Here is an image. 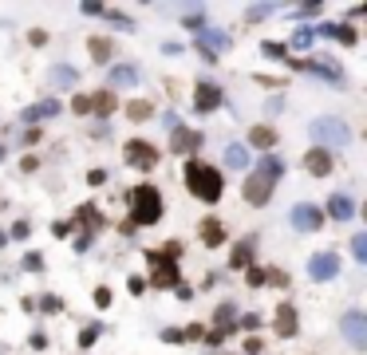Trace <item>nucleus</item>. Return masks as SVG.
I'll use <instances>...</instances> for the list:
<instances>
[{"label":"nucleus","instance_id":"nucleus-43","mask_svg":"<svg viewBox=\"0 0 367 355\" xmlns=\"http://www.w3.org/2000/svg\"><path fill=\"white\" fill-rule=\"evenodd\" d=\"M76 249H79V253H87V249H91V233H79L76 237Z\"/></svg>","mask_w":367,"mask_h":355},{"label":"nucleus","instance_id":"nucleus-37","mask_svg":"<svg viewBox=\"0 0 367 355\" xmlns=\"http://www.w3.org/2000/svg\"><path fill=\"white\" fill-rule=\"evenodd\" d=\"M273 4H253V9H249V20H265V16H273Z\"/></svg>","mask_w":367,"mask_h":355},{"label":"nucleus","instance_id":"nucleus-40","mask_svg":"<svg viewBox=\"0 0 367 355\" xmlns=\"http://www.w3.org/2000/svg\"><path fill=\"white\" fill-rule=\"evenodd\" d=\"M95 304H99V308L111 304V288H95Z\"/></svg>","mask_w":367,"mask_h":355},{"label":"nucleus","instance_id":"nucleus-30","mask_svg":"<svg viewBox=\"0 0 367 355\" xmlns=\"http://www.w3.org/2000/svg\"><path fill=\"white\" fill-rule=\"evenodd\" d=\"M99 336H103V324H87V328L79 331V347H91Z\"/></svg>","mask_w":367,"mask_h":355},{"label":"nucleus","instance_id":"nucleus-21","mask_svg":"<svg viewBox=\"0 0 367 355\" xmlns=\"http://www.w3.org/2000/svg\"><path fill=\"white\" fill-rule=\"evenodd\" d=\"M214 320H217V336H229V331L233 328H237V308H233V304H222V308H217V316H214Z\"/></svg>","mask_w":367,"mask_h":355},{"label":"nucleus","instance_id":"nucleus-46","mask_svg":"<svg viewBox=\"0 0 367 355\" xmlns=\"http://www.w3.org/2000/svg\"><path fill=\"white\" fill-rule=\"evenodd\" d=\"M87 182H91V186H103V182H107V174H103V170H91V174H87Z\"/></svg>","mask_w":367,"mask_h":355},{"label":"nucleus","instance_id":"nucleus-11","mask_svg":"<svg viewBox=\"0 0 367 355\" xmlns=\"http://www.w3.org/2000/svg\"><path fill=\"white\" fill-rule=\"evenodd\" d=\"M222 99H225V95H222V87H217V83H197L194 87V110H197V115L217 110V107H222Z\"/></svg>","mask_w":367,"mask_h":355},{"label":"nucleus","instance_id":"nucleus-50","mask_svg":"<svg viewBox=\"0 0 367 355\" xmlns=\"http://www.w3.org/2000/svg\"><path fill=\"white\" fill-rule=\"evenodd\" d=\"M0 162H4V146H0Z\"/></svg>","mask_w":367,"mask_h":355},{"label":"nucleus","instance_id":"nucleus-41","mask_svg":"<svg viewBox=\"0 0 367 355\" xmlns=\"http://www.w3.org/2000/svg\"><path fill=\"white\" fill-rule=\"evenodd\" d=\"M162 339H166V344H182L186 336H182V328H166V331H162Z\"/></svg>","mask_w":367,"mask_h":355},{"label":"nucleus","instance_id":"nucleus-5","mask_svg":"<svg viewBox=\"0 0 367 355\" xmlns=\"http://www.w3.org/2000/svg\"><path fill=\"white\" fill-rule=\"evenodd\" d=\"M123 154H127V162L135 170H154L158 166V150H154V143H146V138H130V143L123 146Z\"/></svg>","mask_w":367,"mask_h":355},{"label":"nucleus","instance_id":"nucleus-42","mask_svg":"<svg viewBox=\"0 0 367 355\" xmlns=\"http://www.w3.org/2000/svg\"><path fill=\"white\" fill-rule=\"evenodd\" d=\"M261 347H265V344H261L257 336H249V339H245V351H249V355H261Z\"/></svg>","mask_w":367,"mask_h":355},{"label":"nucleus","instance_id":"nucleus-3","mask_svg":"<svg viewBox=\"0 0 367 355\" xmlns=\"http://www.w3.org/2000/svg\"><path fill=\"white\" fill-rule=\"evenodd\" d=\"M130 221H135V225H158V221H162V194L154 186L130 190Z\"/></svg>","mask_w":367,"mask_h":355},{"label":"nucleus","instance_id":"nucleus-16","mask_svg":"<svg viewBox=\"0 0 367 355\" xmlns=\"http://www.w3.org/2000/svg\"><path fill=\"white\" fill-rule=\"evenodd\" d=\"M328 217L351 221V217H356V202H351L348 194H332V197H328Z\"/></svg>","mask_w":367,"mask_h":355},{"label":"nucleus","instance_id":"nucleus-9","mask_svg":"<svg viewBox=\"0 0 367 355\" xmlns=\"http://www.w3.org/2000/svg\"><path fill=\"white\" fill-rule=\"evenodd\" d=\"M292 229H300V233H316L320 225H324V213L316 210V205H308V202H300V205H292Z\"/></svg>","mask_w":367,"mask_h":355},{"label":"nucleus","instance_id":"nucleus-22","mask_svg":"<svg viewBox=\"0 0 367 355\" xmlns=\"http://www.w3.org/2000/svg\"><path fill=\"white\" fill-rule=\"evenodd\" d=\"M249 146H241V143H233V146H225V166H233V170H245L249 166Z\"/></svg>","mask_w":367,"mask_h":355},{"label":"nucleus","instance_id":"nucleus-24","mask_svg":"<svg viewBox=\"0 0 367 355\" xmlns=\"http://www.w3.org/2000/svg\"><path fill=\"white\" fill-rule=\"evenodd\" d=\"M249 264H253V241H241L229 253V269H249Z\"/></svg>","mask_w":367,"mask_h":355},{"label":"nucleus","instance_id":"nucleus-45","mask_svg":"<svg viewBox=\"0 0 367 355\" xmlns=\"http://www.w3.org/2000/svg\"><path fill=\"white\" fill-rule=\"evenodd\" d=\"M316 12H320V4H300L296 16H316Z\"/></svg>","mask_w":367,"mask_h":355},{"label":"nucleus","instance_id":"nucleus-25","mask_svg":"<svg viewBox=\"0 0 367 355\" xmlns=\"http://www.w3.org/2000/svg\"><path fill=\"white\" fill-rule=\"evenodd\" d=\"M91 110H95L99 118H111V115H115V91H99V95L91 99Z\"/></svg>","mask_w":367,"mask_h":355},{"label":"nucleus","instance_id":"nucleus-1","mask_svg":"<svg viewBox=\"0 0 367 355\" xmlns=\"http://www.w3.org/2000/svg\"><path fill=\"white\" fill-rule=\"evenodd\" d=\"M186 186H190V194H194L197 202L214 205L217 197H222L225 182H222V170L217 166H210V162H202V158H190L186 162Z\"/></svg>","mask_w":367,"mask_h":355},{"label":"nucleus","instance_id":"nucleus-18","mask_svg":"<svg viewBox=\"0 0 367 355\" xmlns=\"http://www.w3.org/2000/svg\"><path fill=\"white\" fill-rule=\"evenodd\" d=\"M138 79H143V71L135 63H115L111 68V87H135Z\"/></svg>","mask_w":367,"mask_h":355},{"label":"nucleus","instance_id":"nucleus-8","mask_svg":"<svg viewBox=\"0 0 367 355\" xmlns=\"http://www.w3.org/2000/svg\"><path fill=\"white\" fill-rule=\"evenodd\" d=\"M308 277L312 280H336L340 277V257L336 253H312V261H308Z\"/></svg>","mask_w":367,"mask_h":355},{"label":"nucleus","instance_id":"nucleus-17","mask_svg":"<svg viewBox=\"0 0 367 355\" xmlns=\"http://www.w3.org/2000/svg\"><path fill=\"white\" fill-rule=\"evenodd\" d=\"M312 32H320V36H328V40H340V43H356L359 36H356V28L351 24H320V28H312Z\"/></svg>","mask_w":367,"mask_h":355},{"label":"nucleus","instance_id":"nucleus-34","mask_svg":"<svg viewBox=\"0 0 367 355\" xmlns=\"http://www.w3.org/2000/svg\"><path fill=\"white\" fill-rule=\"evenodd\" d=\"M312 40H316V32H312V28H300V32L292 36V48H308Z\"/></svg>","mask_w":367,"mask_h":355},{"label":"nucleus","instance_id":"nucleus-49","mask_svg":"<svg viewBox=\"0 0 367 355\" xmlns=\"http://www.w3.org/2000/svg\"><path fill=\"white\" fill-rule=\"evenodd\" d=\"M12 237H28V221H16V225H12Z\"/></svg>","mask_w":367,"mask_h":355},{"label":"nucleus","instance_id":"nucleus-20","mask_svg":"<svg viewBox=\"0 0 367 355\" xmlns=\"http://www.w3.org/2000/svg\"><path fill=\"white\" fill-rule=\"evenodd\" d=\"M249 146H257V150H273V146H276V130L273 127H253V130H249Z\"/></svg>","mask_w":367,"mask_h":355},{"label":"nucleus","instance_id":"nucleus-44","mask_svg":"<svg viewBox=\"0 0 367 355\" xmlns=\"http://www.w3.org/2000/svg\"><path fill=\"white\" fill-rule=\"evenodd\" d=\"M28 344H32V347H36V351H43V347H48V336H43V331H36V336H32V339H28Z\"/></svg>","mask_w":367,"mask_h":355},{"label":"nucleus","instance_id":"nucleus-31","mask_svg":"<svg viewBox=\"0 0 367 355\" xmlns=\"http://www.w3.org/2000/svg\"><path fill=\"white\" fill-rule=\"evenodd\" d=\"M351 257H356V261H367V233L351 237Z\"/></svg>","mask_w":367,"mask_h":355},{"label":"nucleus","instance_id":"nucleus-4","mask_svg":"<svg viewBox=\"0 0 367 355\" xmlns=\"http://www.w3.org/2000/svg\"><path fill=\"white\" fill-rule=\"evenodd\" d=\"M312 138H316V146H324V150H343V146L351 143V130H348V123L343 118H316L312 123Z\"/></svg>","mask_w":367,"mask_h":355},{"label":"nucleus","instance_id":"nucleus-26","mask_svg":"<svg viewBox=\"0 0 367 355\" xmlns=\"http://www.w3.org/2000/svg\"><path fill=\"white\" fill-rule=\"evenodd\" d=\"M197 233H202V241H205L210 249H214V245H222V241H225V229L217 225V221H202V229H197Z\"/></svg>","mask_w":367,"mask_h":355},{"label":"nucleus","instance_id":"nucleus-35","mask_svg":"<svg viewBox=\"0 0 367 355\" xmlns=\"http://www.w3.org/2000/svg\"><path fill=\"white\" fill-rule=\"evenodd\" d=\"M71 110H76V115H91V95H76V99H71Z\"/></svg>","mask_w":367,"mask_h":355},{"label":"nucleus","instance_id":"nucleus-39","mask_svg":"<svg viewBox=\"0 0 367 355\" xmlns=\"http://www.w3.org/2000/svg\"><path fill=\"white\" fill-rule=\"evenodd\" d=\"M24 269H28V272H40V269H43V257H40V253H28V257H24Z\"/></svg>","mask_w":367,"mask_h":355},{"label":"nucleus","instance_id":"nucleus-6","mask_svg":"<svg viewBox=\"0 0 367 355\" xmlns=\"http://www.w3.org/2000/svg\"><path fill=\"white\" fill-rule=\"evenodd\" d=\"M289 68H292V71H316V76H324L328 83H340V79H343L340 63H332L328 56H316V59H289Z\"/></svg>","mask_w":367,"mask_h":355},{"label":"nucleus","instance_id":"nucleus-27","mask_svg":"<svg viewBox=\"0 0 367 355\" xmlns=\"http://www.w3.org/2000/svg\"><path fill=\"white\" fill-rule=\"evenodd\" d=\"M257 170H261V174H269V178H273V182H276V178L284 174V162L276 158V154H265V158H261V166H257Z\"/></svg>","mask_w":367,"mask_h":355},{"label":"nucleus","instance_id":"nucleus-2","mask_svg":"<svg viewBox=\"0 0 367 355\" xmlns=\"http://www.w3.org/2000/svg\"><path fill=\"white\" fill-rule=\"evenodd\" d=\"M146 261L154 264V284L158 288H178V261H182V241H166L158 253H146Z\"/></svg>","mask_w":367,"mask_h":355},{"label":"nucleus","instance_id":"nucleus-28","mask_svg":"<svg viewBox=\"0 0 367 355\" xmlns=\"http://www.w3.org/2000/svg\"><path fill=\"white\" fill-rule=\"evenodd\" d=\"M150 115H154V107H150L146 99H135V103L127 107V118H130V123H143V118H150Z\"/></svg>","mask_w":367,"mask_h":355},{"label":"nucleus","instance_id":"nucleus-38","mask_svg":"<svg viewBox=\"0 0 367 355\" xmlns=\"http://www.w3.org/2000/svg\"><path fill=\"white\" fill-rule=\"evenodd\" d=\"M261 51H265L269 59H281V56H284V43H273V40H269V43H261Z\"/></svg>","mask_w":367,"mask_h":355},{"label":"nucleus","instance_id":"nucleus-14","mask_svg":"<svg viewBox=\"0 0 367 355\" xmlns=\"http://www.w3.org/2000/svg\"><path fill=\"white\" fill-rule=\"evenodd\" d=\"M273 331H276L281 339L296 336V308H292V304H281V308H276V312H273Z\"/></svg>","mask_w":367,"mask_h":355},{"label":"nucleus","instance_id":"nucleus-32","mask_svg":"<svg viewBox=\"0 0 367 355\" xmlns=\"http://www.w3.org/2000/svg\"><path fill=\"white\" fill-rule=\"evenodd\" d=\"M36 304H40V308H43V312H48V316H56V312H63V300H60V296H40V300H36Z\"/></svg>","mask_w":367,"mask_h":355},{"label":"nucleus","instance_id":"nucleus-48","mask_svg":"<svg viewBox=\"0 0 367 355\" xmlns=\"http://www.w3.org/2000/svg\"><path fill=\"white\" fill-rule=\"evenodd\" d=\"M186 28H194V32H202V28H205V20H202V16H190V20H186Z\"/></svg>","mask_w":367,"mask_h":355},{"label":"nucleus","instance_id":"nucleus-7","mask_svg":"<svg viewBox=\"0 0 367 355\" xmlns=\"http://www.w3.org/2000/svg\"><path fill=\"white\" fill-rule=\"evenodd\" d=\"M273 186H276V182H273L269 174L253 170V174L245 178V202H249V205H265L269 197H273Z\"/></svg>","mask_w":367,"mask_h":355},{"label":"nucleus","instance_id":"nucleus-19","mask_svg":"<svg viewBox=\"0 0 367 355\" xmlns=\"http://www.w3.org/2000/svg\"><path fill=\"white\" fill-rule=\"evenodd\" d=\"M76 68H68V63H56V68H51V87H60V91H71V87H76Z\"/></svg>","mask_w":367,"mask_h":355},{"label":"nucleus","instance_id":"nucleus-23","mask_svg":"<svg viewBox=\"0 0 367 355\" xmlns=\"http://www.w3.org/2000/svg\"><path fill=\"white\" fill-rule=\"evenodd\" d=\"M91 56H95V63H111V56H115V48H111V40L107 36H91Z\"/></svg>","mask_w":367,"mask_h":355},{"label":"nucleus","instance_id":"nucleus-33","mask_svg":"<svg viewBox=\"0 0 367 355\" xmlns=\"http://www.w3.org/2000/svg\"><path fill=\"white\" fill-rule=\"evenodd\" d=\"M265 284L284 288V284H289V272H284V269H265Z\"/></svg>","mask_w":367,"mask_h":355},{"label":"nucleus","instance_id":"nucleus-12","mask_svg":"<svg viewBox=\"0 0 367 355\" xmlns=\"http://www.w3.org/2000/svg\"><path fill=\"white\" fill-rule=\"evenodd\" d=\"M332 166H336V154L324 150V146H312V150L304 154V170L312 178H328V174H332Z\"/></svg>","mask_w":367,"mask_h":355},{"label":"nucleus","instance_id":"nucleus-29","mask_svg":"<svg viewBox=\"0 0 367 355\" xmlns=\"http://www.w3.org/2000/svg\"><path fill=\"white\" fill-rule=\"evenodd\" d=\"M76 221H79V225H103L99 205H79V210H76Z\"/></svg>","mask_w":367,"mask_h":355},{"label":"nucleus","instance_id":"nucleus-10","mask_svg":"<svg viewBox=\"0 0 367 355\" xmlns=\"http://www.w3.org/2000/svg\"><path fill=\"white\" fill-rule=\"evenodd\" d=\"M340 331L348 336L351 347H367V316H363V312H343Z\"/></svg>","mask_w":367,"mask_h":355},{"label":"nucleus","instance_id":"nucleus-47","mask_svg":"<svg viewBox=\"0 0 367 355\" xmlns=\"http://www.w3.org/2000/svg\"><path fill=\"white\" fill-rule=\"evenodd\" d=\"M127 288H130L135 296H143V288H146V284H143V277H130V284H127Z\"/></svg>","mask_w":367,"mask_h":355},{"label":"nucleus","instance_id":"nucleus-15","mask_svg":"<svg viewBox=\"0 0 367 355\" xmlns=\"http://www.w3.org/2000/svg\"><path fill=\"white\" fill-rule=\"evenodd\" d=\"M197 146H202V135H197V130L174 127V135H170V150H174V154H194Z\"/></svg>","mask_w":367,"mask_h":355},{"label":"nucleus","instance_id":"nucleus-36","mask_svg":"<svg viewBox=\"0 0 367 355\" xmlns=\"http://www.w3.org/2000/svg\"><path fill=\"white\" fill-rule=\"evenodd\" d=\"M245 280H249L253 288H261V284H265V269H257V264H249V269H245Z\"/></svg>","mask_w":367,"mask_h":355},{"label":"nucleus","instance_id":"nucleus-13","mask_svg":"<svg viewBox=\"0 0 367 355\" xmlns=\"http://www.w3.org/2000/svg\"><path fill=\"white\" fill-rule=\"evenodd\" d=\"M60 99H40V103H32L28 110H20V123H43V118H56L60 115Z\"/></svg>","mask_w":367,"mask_h":355}]
</instances>
